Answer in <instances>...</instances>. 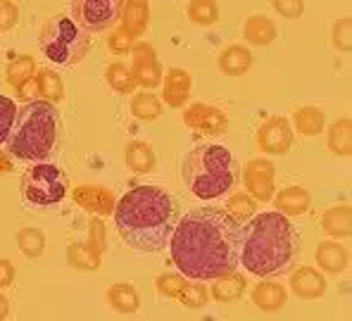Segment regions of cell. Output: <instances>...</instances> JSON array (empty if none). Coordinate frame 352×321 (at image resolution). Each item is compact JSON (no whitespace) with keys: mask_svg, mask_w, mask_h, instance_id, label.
<instances>
[{"mask_svg":"<svg viewBox=\"0 0 352 321\" xmlns=\"http://www.w3.org/2000/svg\"><path fill=\"white\" fill-rule=\"evenodd\" d=\"M243 224L224 207L190 210L169 238L172 260L193 281H214L241 264Z\"/></svg>","mask_w":352,"mask_h":321,"instance_id":"cell-1","label":"cell"},{"mask_svg":"<svg viewBox=\"0 0 352 321\" xmlns=\"http://www.w3.org/2000/svg\"><path fill=\"white\" fill-rule=\"evenodd\" d=\"M122 241L141 255H155L169 245L176 226V205L160 186H136L115 205Z\"/></svg>","mask_w":352,"mask_h":321,"instance_id":"cell-2","label":"cell"},{"mask_svg":"<svg viewBox=\"0 0 352 321\" xmlns=\"http://www.w3.org/2000/svg\"><path fill=\"white\" fill-rule=\"evenodd\" d=\"M302 238L281 212H264L243 226L241 264L252 276H278L298 260Z\"/></svg>","mask_w":352,"mask_h":321,"instance_id":"cell-3","label":"cell"},{"mask_svg":"<svg viewBox=\"0 0 352 321\" xmlns=\"http://www.w3.org/2000/svg\"><path fill=\"white\" fill-rule=\"evenodd\" d=\"M60 112L48 100H31L14 115L8 136V153L24 162H43L60 141Z\"/></svg>","mask_w":352,"mask_h":321,"instance_id":"cell-4","label":"cell"},{"mask_svg":"<svg viewBox=\"0 0 352 321\" xmlns=\"http://www.w3.org/2000/svg\"><path fill=\"white\" fill-rule=\"evenodd\" d=\"M181 179L198 200H217L236 188L241 167L229 148L205 143L188 153L181 167Z\"/></svg>","mask_w":352,"mask_h":321,"instance_id":"cell-5","label":"cell"},{"mask_svg":"<svg viewBox=\"0 0 352 321\" xmlns=\"http://www.w3.org/2000/svg\"><path fill=\"white\" fill-rule=\"evenodd\" d=\"M41 53L45 60L60 67H76L91 50V34L67 14H55L45 19L38 36Z\"/></svg>","mask_w":352,"mask_h":321,"instance_id":"cell-6","label":"cell"},{"mask_svg":"<svg viewBox=\"0 0 352 321\" xmlns=\"http://www.w3.org/2000/svg\"><path fill=\"white\" fill-rule=\"evenodd\" d=\"M67 176L55 164H34L22 176V195L36 207H50L65 200Z\"/></svg>","mask_w":352,"mask_h":321,"instance_id":"cell-7","label":"cell"},{"mask_svg":"<svg viewBox=\"0 0 352 321\" xmlns=\"http://www.w3.org/2000/svg\"><path fill=\"white\" fill-rule=\"evenodd\" d=\"M72 19L88 34L112 29L122 17L124 0H69Z\"/></svg>","mask_w":352,"mask_h":321,"instance_id":"cell-8","label":"cell"},{"mask_svg":"<svg viewBox=\"0 0 352 321\" xmlns=\"http://www.w3.org/2000/svg\"><path fill=\"white\" fill-rule=\"evenodd\" d=\"M274 176H276V169L269 159H250L243 169V184H245V190L252 200L257 203H269L274 198Z\"/></svg>","mask_w":352,"mask_h":321,"instance_id":"cell-9","label":"cell"},{"mask_svg":"<svg viewBox=\"0 0 352 321\" xmlns=\"http://www.w3.org/2000/svg\"><path fill=\"white\" fill-rule=\"evenodd\" d=\"M255 143L267 155H286L293 146V129L286 117H269L257 129Z\"/></svg>","mask_w":352,"mask_h":321,"instance_id":"cell-10","label":"cell"},{"mask_svg":"<svg viewBox=\"0 0 352 321\" xmlns=\"http://www.w3.org/2000/svg\"><path fill=\"white\" fill-rule=\"evenodd\" d=\"M184 124L193 129L195 133H205V136H224L229 131V117L219 107L205 105V102H195L184 112Z\"/></svg>","mask_w":352,"mask_h":321,"instance_id":"cell-11","label":"cell"},{"mask_svg":"<svg viewBox=\"0 0 352 321\" xmlns=\"http://www.w3.org/2000/svg\"><path fill=\"white\" fill-rule=\"evenodd\" d=\"M133 62H131V76L136 86H143L146 91H153L162 84V67H160L157 53L150 43H136L131 48Z\"/></svg>","mask_w":352,"mask_h":321,"instance_id":"cell-12","label":"cell"},{"mask_svg":"<svg viewBox=\"0 0 352 321\" xmlns=\"http://www.w3.org/2000/svg\"><path fill=\"white\" fill-rule=\"evenodd\" d=\"M72 198L74 203L86 210L88 214H98V217H107L115 212V193L105 186H96V184H84L76 186L72 190Z\"/></svg>","mask_w":352,"mask_h":321,"instance_id":"cell-13","label":"cell"},{"mask_svg":"<svg viewBox=\"0 0 352 321\" xmlns=\"http://www.w3.org/2000/svg\"><path fill=\"white\" fill-rule=\"evenodd\" d=\"M291 291L300 300H319L326 293V281L317 269L298 267L291 274Z\"/></svg>","mask_w":352,"mask_h":321,"instance_id":"cell-14","label":"cell"},{"mask_svg":"<svg viewBox=\"0 0 352 321\" xmlns=\"http://www.w3.org/2000/svg\"><path fill=\"white\" fill-rule=\"evenodd\" d=\"M252 305L262 312H278V309L286 305L288 300V291L283 283L278 281H260L250 293Z\"/></svg>","mask_w":352,"mask_h":321,"instance_id":"cell-15","label":"cell"},{"mask_svg":"<svg viewBox=\"0 0 352 321\" xmlns=\"http://www.w3.org/2000/svg\"><path fill=\"white\" fill-rule=\"evenodd\" d=\"M162 98L169 107L179 110V107L186 105V100L190 98V74L186 69H174L167 71V79H164V91H162Z\"/></svg>","mask_w":352,"mask_h":321,"instance_id":"cell-16","label":"cell"},{"mask_svg":"<svg viewBox=\"0 0 352 321\" xmlns=\"http://www.w3.org/2000/svg\"><path fill=\"white\" fill-rule=\"evenodd\" d=\"M272 200H274V205H276V210L286 217L307 214L309 205H312V198H309V193L302 186H288V188L278 190Z\"/></svg>","mask_w":352,"mask_h":321,"instance_id":"cell-17","label":"cell"},{"mask_svg":"<svg viewBox=\"0 0 352 321\" xmlns=\"http://www.w3.org/2000/svg\"><path fill=\"white\" fill-rule=\"evenodd\" d=\"M314 260L326 274H340L348 269L350 255L338 241H322L317 245V252H314Z\"/></svg>","mask_w":352,"mask_h":321,"instance_id":"cell-18","label":"cell"},{"mask_svg":"<svg viewBox=\"0 0 352 321\" xmlns=\"http://www.w3.org/2000/svg\"><path fill=\"white\" fill-rule=\"evenodd\" d=\"M122 29H126L129 34L136 38V36H143L150 24V5L148 0H124V8H122Z\"/></svg>","mask_w":352,"mask_h":321,"instance_id":"cell-19","label":"cell"},{"mask_svg":"<svg viewBox=\"0 0 352 321\" xmlns=\"http://www.w3.org/2000/svg\"><path fill=\"white\" fill-rule=\"evenodd\" d=\"M217 67H219L226 76L245 74V71L252 67L250 48H245V45H238V43L229 45V48H224L219 53V58H217Z\"/></svg>","mask_w":352,"mask_h":321,"instance_id":"cell-20","label":"cell"},{"mask_svg":"<svg viewBox=\"0 0 352 321\" xmlns=\"http://www.w3.org/2000/svg\"><path fill=\"white\" fill-rule=\"evenodd\" d=\"M124 159H126V167L131 169L133 174H148L155 169V150L150 143H143V141H131L126 143L124 148Z\"/></svg>","mask_w":352,"mask_h":321,"instance_id":"cell-21","label":"cell"},{"mask_svg":"<svg viewBox=\"0 0 352 321\" xmlns=\"http://www.w3.org/2000/svg\"><path fill=\"white\" fill-rule=\"evenodd\" d=\"M243 38L250 45H269L276 38V24L267 17V14H252L245 19L243 27Z\"/></svg>","mask_w":352,"mask_h":321,"instance_id":"cell-22","label":"cell"},{"mask_svg":"<svg viewBox=\"0 0 352 321\" xmlns=\"http://www.w3.org/2000/svg\"><path fill=\"white\" fill-rule=\"evenodd\" d=\"M322 229L331 238H348L352 234V212L348 205L331 207L322 214Z\"/></svg>","mask_w":352,"mask_h":321,"instance_id":"cell-23","label":"cell"},{"mask_svg":"<svg viewBox=\"0 0 352 321\" xmlns=\"http://www.w3.org/2000/svg\"><path fill=\"white\" fill-rule=\"evenodd\" d=\"M248 288V281L241 276V274L236 272H229L224 274V276L214 278V286H212V298L217 300V302H238V300L243 298V293H245Z\"/></svg>","mask_w":352,"mask_h":321,"instance_id":"cell-24","label":"cell"},{"mask_svg":"<svg viewBox=\"0 0 352 321\" xmlns=\"http://www.w3.org/2000/svg\"><path fill=\"white\" fill-rule=\"evenodd\" d=\"M326 148L338 157H348L352 150V122L348 117L338 119L326 131Z\"/></svg>","mask_w":352,"mask_h":321,"instance_id":"cell-25","label":"cell"},{"mask_svg":"<svg viewBox=\"0 0 352 321\" xmlns=\"http://www.w3.org/2000/svg\"><path fill=\"white\" fill-rule=\"evenodd\" d=\"M107 300H110V307L119 314H133L141 305L138 291L131 283H115V286L107 291Z\"/></svg>","mask_w":352,"mask_h":321,"instance_id":"cell-26","label":"cell"},{"mask_svg":"<svg viewBox=\"0 0 352 321\" xmlns=\"http://www.w3.org/2000/svg\"><path fill=\"white\" fill-rule=\"evenodd\" d=\"M293 126L302 136H317L326 126V115L319 107H298L293 112Z\"/></svg>","mask_w":352,"mask_h":321,"instance_id":"cell-27","label":"cell"},{"mask_svg":"<svg viewBox=\"0 0 352 321\" xmlns=\"http://www.w3.org/2000/svg\"><path fill=\"white\" fill-rule=\"evenodd\" d=\"M131 115L136 119H141V122H155V119L162 115V102H160V98L150 91L133 93Z\"/></svg>","mask_w":352,"mask_h":321,"instance_id":"cell-28","label":"cell"},{"mask_svg":"<svg viewBox=\"0 0 352 321\" xmlns=\"http://www.w3.org/2000/svg\"><path fill=\"white\" fill-rule=\"evenodd\" d=\"M34 74H36V62L31 55H17V58L8 65V69H5V79H8V84L12 86L14 91L34 79Z\"/></svg>","mask_w":352,"mask_h":321,"instance_id":"cell-29","label":"cell"},{"mask_svg":"<svg viewBox=\"0 0 352 321\" xmlns=\"http://www.w3.org/2000/svg\"><path fill=\"white\" fill-rule=\"evenodd\" d=\"M36 93H38L43 100L58 105L62 98H65V86H62V79L53 69H38V76H36Z\"/></svg>","mask_w":352,"mask_h":321,"instance_id":"cell-30","label":"cell"},{"mask_svg":"<svg viewBox=\"0 0 352 321\" xmlns=\"http://www.w3.org/2000/svg\"><path fill=\"white\" fill-rule=\"evenodd\" d=\"M67 260L79 272H96L100 267V255L88 247V243H72L67 247Z\"/></svg>","mask_w":352,"mask_h":321,"instance_id":"cell-31","label":"cell"},{"mask_svg":"<svg viewBox=\"0 0 352 321\" xmlns=\"http://www.w3.org/2000/svg\"><path fill=\"white\" fill-rule=\"evenodd\" d=\"M186 14L198 27H212V24L219 22V8H217L214 0H190Z\"/></svg>","mask_w":352,"mask_h":321,"instance_id":"cell-32","label":"cell"},{"mask_svg":"<svg viewBox=\"0 0 352 321\" xmlns=\"http://www.w3.org/2000/svg\"><path fill=\"white\" fill-rule=\"evenodd\" d=\"M105 81L110 84V88H115L117 93H124V96H131L136 91V81L131 76V69L122 62H112L105 69Z\"/></svg>","mask_w":352,"mask_h":321,"instance_id":"cell-33","label":"cell"},{"mask_svg":"<svg viewBox=\"0 0 352 321\" xmlns=\"http://www.w3.org/2000/svg\"><path fill=\"white\" fill-rule=\"evenodd\" d=\"M17 245L22 250L24 257L29 260H38L43 255V247H45V236L41 229H34V226H27L17 234Z\"/></svg>","mask_w":352,"mask_h":321,"instance_id":"cell-34","label":"cell"},{"mask_svg":"<svg viewBox=\"0 0 352 321\" xmlns=\"http://www.w3.org/2000/svg\"><path fill=\"white\" fill-rule=\"evenodd\" d=\"M176 300L188 309H200L207 305L210 293H207V288L203 286V281H193V283H186V286L181 288L179 295H176Z\"/></svg>","mask_w":352,"mask_h":321,"instance_id":"cell-35","label":"cell"},{"mask_svg":"<svg viewBox=\"0 0 352 321\" xmlns=\"http://www.w3.org/2000/svg\"><path fill=\"white\" fill-rule=\"evenodd\" d=\"M255 200L250 198L248 193H236L229 198V203H226V212H229L231 217H234L236 221H248L252 219V214H255Z\"/></svg>","mask_w":352,"mask_h":321,"instance_id":"cell-36","label":"cell"},{"mask_svg":"<svg viewBox=\"0 0 352 321\" xmlns=\"http://www.w3.org/2000/svg\"><path fill=\"white\" fill-rule=\"evenodd\" d=\"M186 283L188 281H186L181 274H162V276H157V281H155V291L162 295V298L176 300V295H179V291Z\"/></svg>","mask_w":352,"mask_h":321,"instance_id":"cell-37","label":"cell"},{"mask_svg":"<svg viewBox=\"0 0 352 321\" xmlns=\"http://www.w3.org/2000/svg\"><path fill=\"white\" fill-rule=\"evenodd\" d=\"M14 115H17L14 100H10L8 96H0V143L8 141L10 129L14 124Z\"/></svg>","mask_w":352,"mask_h":321,"instance_id":"cell-38","label":"cell"},{"mask_svg":"<svg viewBox=\"0 0 352 321\" xmlns=\"http://www.w3.org/2000/svg\"><path fill=\"white\" fill-rule=\"evenodd\" d=\"M107 45H110L112 53L124 55V53H129V50H131L136 43H133V36L129 34L126 29L117 27V29H112V31H110V38H107Z\"/></svg>","mask_w":352,"mask_h":321,"instance_id":"cell-39","label":"cell"},{"mask_svg":"<svg viewBox=\"0 0 352 321\" xmlns=\"http://www.w3.org/2000/svg\"><path fill=\"white\" fill-rule=\"evenodd\" d=\"M269 3L286 19H300L305 12V0H269Z\"/></svg>","mask_w":352,"mask_h":321,"instance_id":"cell-40","label":"cell"},{"mask_svg":"<svg viewBox=\"0 0 352 321\" xmlns=\"http://www.w3.org/2000/svg\"><path fill=\"white\" fill-rule=\"evenodd\" d=\"M19 22V8L12 0H0V34L14 29Z\"/></svg>","mask_w":352,"mask_h":321,"instance_id":"cell-41","label":"cell"},{"mask_svg":"<svg viewBox=\"0 0 352 321\" xmlns=\"http://www.w3.org/2000/svg\"><path fill=\"white\" fill-rule=\"evenodd\" d=\"M88 247L98 255H102L105 250V226H102V219H91L88 224Z\"/></svg>","mask_w":352,"mask_h":321,"instance_id":"cell-42","label":"cell"},{"mask_svg":"<svg viewBox=\"0 0 352 321\" xmlns=\"http://www.w3.org/2000/svg\"><path fill=\"white\" fill-rule=\"evenodd\" d=\"M333 45L340 53H350V17H343L333 27Z\"/></svg>","mask_w":352,"mask_h":321,"instance_id":"cell-43","label":"cell"},{"mask_svg":"<svg viewBox=\"0 0 352 321\" xmlns=\"http://www.w3.org/2000/svg\"><path fill=\"white\" fill-rule=\"evenodd\" d=\"M12 281H14V264L0 257V288L12 286Z\"/></svg>","mask_w":352,"mask_h":321,"instance_id":"cell-44","label":"cell"},{"mask_svg":"<svg viewBox=\"0 0 352 321\" xmlns=\"http://www.w3.org/2000/svg\"><path fill=\"white\" fill-rule=\"evenodd\" d=\"M10 172H12V159H10L8 153H3V150H0V176H5Z\"/></svg>","mask_w":352,"mask_h":321,"instance_id":"cell-45","label":"cell"},{"mask_svg":"<svg viewBox=\"0 0 352 321\" xmlns=\"http://www.w3.org/2000/svg\"><path fill=\"white\" fill-rule=\"evenodd\" d=\"M8 312H10V302H8V298H5V295H0V319L8 317Z\"/></svg>","mask_w":352,"mask_h":321,"instance_id":"cell-46","label":"cell"}]
</instances>
